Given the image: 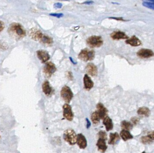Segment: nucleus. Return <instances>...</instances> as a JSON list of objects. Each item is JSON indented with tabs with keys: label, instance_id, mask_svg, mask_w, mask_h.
Listing matches in <instances>:
<instances>
[{
	"label": "nucleus",
	"instance_id": "nucleus-1",
	"mask_svg": "<svg viewBox=\"0 0 154 153\" xmlns=\"http://www.w3.org/2000/svg\"><path fill=\"white\" fill-rule=\"evenodd\" d=\"M9 34L16 40L23 39L26 35L25 30L19 23H12L8 29Z\"/></svg>",
	"mask_w": 154,
	"mask_h": 153
},
{
	"label": "nucleus",
	"instance_id": "nucleus-2",
	"mask_svg": "<svg viewBox=\"0 0 154 153\" xmlns=\"http://www.w3.org/2000/svg\"><path fill=\"white\" fill-rule=\"evenodd\" d=\"M87 44L91 48H99L104 43L102 37L98 36H92L87 39Z\"/></svg>",
	"mask_w": 154,
	"mask_h": 153
},
{
	"label": "nucleus",
	"instance_id": "nucleus-3",
	"mask_svg": "<svg viewBox=\"0 0 154 153\" xmlns=\"http://www.w3.org/2000/svg\"><path fill=\"white\" fill-rule=\"evenodd\" d=\"M95 51L93 50H89L87 49H84L81 51L78 55V58L81 60L87 62L93 60L95 58Z\"/></svg>",
	"mask_w": 154,
	"mask_h": 153
},
{
	"label": "nucleus",
	"instance_id": "nucleus-4",
	"mask_svg": "<svg viewBox=\"0 0 154 153\" xmlns=\"http://www.w3.org/2000/svg\"><path fill=\"white\" fill-rule=\"evenodd\" d=\"M76 136L73 130L68 129L64 132V139L70 145H74L76 143Z\"/></svg>",
	"mask_w": 154,
	"mask_h": 153
},
{
	"label": "nucleus",
	"instance_id": "nucleus-5",
	"mask_svg": "<svg viewBox=\"0 0 154 153\" xmlns=\"http://www.w3.org/2000/svg\"><path fill=\"white\" fill-rule=\"evenodd\" d=\"M61 96L67 104L70 103L73 97V94L70 87L64 86L61 89Z\"/></svg>",
	"mask_w": 154,
	"mask_h": 153
},
{
	"label": "nucleus",
	"instance_id": "nucleus-6",
	"mask_svg": "<svg viewBox=\"0 0 154 153\" xmlns=\"http://www.w3.org/2000/svg\"><path fill=\"white\" fill-rule=\"evenodd\" d=\"M56 66L52 62H47L43 67V72L47 77H50L56 72Z\"/></svg>",
	"mask_w": 154,
	"mask_h": 153
},
{
	"label": "nucleus",
	"instance_id": "nucleus-7",
	"mask_svg": "<svg viewBox=\"0 0 154 153\" xmlns=\"http://www.w3.org/2000/svg\"><path fill=\"white\" fill-rule=\"evenodd\" d=\"M63 109L64 117L68 121H72L73 119L74 114L71 106L67 104H65L63 106Z\"/></svg>",
	"mask_w": 154,
	"mask_h": 153
},
{
	"label": "nucleus",
	"instance_id": "nucleus-8",
	"mask_svg": "<svg viewBox=\"0 0 154 153\" xmlns=\"http://www.w3.org/2000/svg\"><path fill=\"white\" fill-rule=\"evenodd\" d=\"M137 55L141 58H149L154 56V52L151 50L142 49L138 51Z\"/></svg>",
	"mask_w": 154,
	"mask_h": 153
},
{
	"label": "nucleus",
	"instance_id": "nucleus-9",
	"mask_svg": "<svg viewBox=\"0 0 154 153\" xmlns=\"http://www.w3.org/2000/svg\"><path fill=\"white\" fill-rule=\"evenodd\" d=\"M29 35L33 40L40 42L43 34L39 29L36 28H32L30 29Z\"/></svg>",
	"mask_w": 154,
	"mask_h": 153
},
{
	"label": "nucleus",
	"instance_id": "nucleus-10",
	"mask_svg": "<svg viewBox=\"0 0 154 153\" xmlns=\"http://www.w3.org/2000/svg\"><path fill=\"white\" fill-rule=\"evenodd\" d=\"M37 57L42 63H45L49 60L50 57L48 51H46L40 50L37 51Z\"/></svg>",
	"mask_w": 154,
	"mask_h": 153
},
{
	"label": "nucleus",
	"instance_id": "nucleus-11",
	"mask_svg": "<svg viewBox=\"0 0 154 153\" xmlns=\"http://www.w3.org/2000/svg\"><path fill=\"white\" fill-rule=\"evenodd\" d=\"M96 107L97 108V112L100 119H104L105 117H106L108 111L102 103H99L97 104Z\"/></svg>",
	"mask_w": 154,
	"mask_h": 153
},
{
	"label": "nucleus",
	"instance_id": "nucleus-12",
	"mask_svg": "<svg viewBox=\"0 0 154 153\" xmlns=\"http://www.w3.org/2000/svg\"><path fill=\"white\" fill-rule=\"evenodd\" d=\"M86 72L92 76H96L98 74V69L97 66L94 64L90 63L86 66L85 68Z\"/></svg>",
	"mask_w": 154,
	"mask_h": 153
},
{
	"label": "nucleus",
	"instance_id": "nucleus-13",
	"mask_svg": "<svg viewBox=\"0 0 154 153\" xmlns=\"http://www.w3.org/2000/svg\"><path fill=\"white\" fill-rule=\"evenodd\" d=\"M76 142L77 145L81 149H84L87 146V140L83 134H78L76 137Z\"/></svg>",
	"mask_w": 154,
	"mask_h": 153
},
{
	"label": "nucleus",
	"instance_id": "nucleus-14",
	"mask_svg": "<svg viewBox=\"0 0 154 153\" xmlns=\"http://www.w3.org/2000/svg\"><path fill=\"white\" fill-rule=\"evenodd\" d=\"M110 37L114 40H125L129 39V37L125 33L120 31H114L110 34Z\"/></svg>",
	"mask_w": 154,
	"mask_h": 153
},
{
	"label": "nucleus",
	"instance_id": "nucleus-15",
	"mask_svg": "<svg viewBox=\"0 0 154 153\" xmlns=\"http://www.w3.org/2000/svg\"><path fill=\"white\" fill-rule=\"evenodd\" d=\"M154 131H152L148 133L147 136H143L141 138V140L145 145L151 144L154 141Z\"/></svg>",
	"mask_w": 154,
	"mask_h": 153
},
{
	"label": "nucleus",
	"instance_id": "nucleus-16",
	"mask_svg": "<svg viewBox=\"0 0 154 153\" xmlns=\"http://www.w3.org/2000/svg\"><path fill=\"white\" fill-rule=\"evenodd\" d=\"M126 43L133 47H138L142 44L141 41L135 36H133L130 38H129L126 41Z\"/></svg>",
	"mask_w": 154,
	"mask_h": 153
},
{
	"label": "nucleus",
	"instance_id": "nucleus-17",
	"mask_svg": "<svg viewBox=\"0 0 154 153\" xmlns=\"http://www.w3.org/2000/svg\"><path fill=\"white\" fill-rule=\"evenodd\" d=\"M84 88L88 90L93 88L94 83L93 81H92L90 77L88 76V75L85 74L84 77Z\"/></svg>",
	"mask_w": 154,
	"mask_h": 153
},
{
	"label": "nucleus",
	"instance_id": "nucleus-18",
	"mask_svg": "<svg viewBox=\"0 0 154 153\" xmlns=\"http://www.w3.org/2000/svg\"><path fill=\"white\" fill-rule=\"evenodd\" d=\"M42 90L43 93L47 96L51 95L52 92V89L48 81H45L42 84Z\"/></svg>",
	"mask_w": 154,
	"mask_h": 153
},
{
	"label": "nucleus",
	"instance_id": "nucleus-19",
	"mask_svg": "<svg viewBox=\"0 0 154 153\" xmlns=\"http://www.w3.org/2000/svg\"><path fill=\"white\" fill-rule=\"evenodd\" d=\"M120 137L118 133L117 132L111 133L109 135V140H108V144L114 145L117 143L120 140Z\"/></svg>",
	"mask_w": 154,
	"mask_h": 153
},
{
	"label": "nucleus",
	"instance_id": "nucleus-20",
	"mask_svg": "<svg viewBox=\"0 0 154 153\" xmlns=\"http://www.w3.org/2000/svg\"><path fill=\"white\" fill-rule=\"evenodd\" d=\"M98 150L101 153H105L107 149V146L106 144L105 140L99 138L96 144Z\"/></svg>",
	"mask_w": 154,
	"mask_h": 153
},
{
	"label": "nucleus",
	"instance_id": "nucleus-21",
	"mask_svg": "<svg viewBox=\"0 0 154 153\" xmlns=\"http://www.w3.org/2000/svg\"><path fill=\"white\" fill-rule=\"evenodd\" d=\"M103 124L105 127L107 131H109L112 130L113 129L114 125H113L112 119L108 116H106L104 118V121H103Z\"/></svg>",
	"mask_w": 154,
	"mask_h": 153
},
{
	"label": "nucleus",
	"instance_id": "nucleus-22",
	"mask_svg": "<svg viewBox=\"0 0 154 153\" xmlns=\"http://www.w3.org/2000/svg\"><path fill=\"white\" fill-rule=\"evenodd\" d=\"M53 41L52 38L49 37L48 35H45V34H43L42 38L40 41V42L41 43L44 45H47V46L51 45L53 43Z\"/></svg>",
	"mask_w": 154,
	"mask_h": 153
},
{
	"label": "nucleus",
	"instance_id": "nucleus-23",
	"mask_svg": "<svg viewBox=\"0 0 154 153\" xmlns=\"http://www.w3.org/2000/svg\"><path fill=\"white\" fill-rule=\"evenodd\" d=\"M120 136L124 141H126L132 139L133 138V136L130 133L129 131H128L124 130H123L120 132Z\"/></svg>",
	"mask_w": 154,
	"mask_h": 153
},
{
	"label": "nucleus",
	"instance_id": "nucleus-24",
	"mask_svg": "<svg viewBox=\"0 0 154 153\" xmlns=\"http://www.w3.org/2000/svg\"><path fill=\"white\" fill-rule=\"evenodd\" d=\"M138 114L139 115L149 116L150 114V111L148 107H143L139 108L138 110Z\"/></svg>",
	"mask_w": 154,
	"mask_h": 153
},
{
	"label": "nucleus",
	"instance_id": "nucleus-25",
	"mask_svg": "<svg viewBox=\"0 0 154 153\" xmlns=\"http://www.w3.org/2000/svg\"><path fill=\"white\" fill-rule=\"evenodd\" d=\"M121 126L122 128L124 130L129 131L131 130L133 128V124L130 122H128L127 121H122L121 122Z\"/></svg>",
	"mask_w": 154,
	"mask_h": 153
},
{
	"label": "nucleus",
	"instance_id": "nucleus-26",
	"mask_svg": "<svg viewBox=\"0 0 154 153\" xmlns=\"http://www.w3.org/2000/svg\"><path fill=\"white\" fill-rule=\"evenodd\" d=\"M100 117H99L97 111L92 113L91 116V119L92 122H93V123L94 124L97 125V124H99L100 122Z\"/></svg>",
	"mask_w": 154,
	"mask_h": 153
},
{
	"label": "nucleus",
	"instance_id": "nucleus-27",
	"mask_svg": "<svg viewBox=\"0 0 154 153\" xmlns=\"http://www.w3.org/2000/svg\"><path fill=\"white\" fill-rule=\"evenodd\" d=\"M98 136L99 138L105 140H107V136L105 131H99L98 133Z\"/></svg>",
	"mask_w": 154,
	"mask_h": 153
},
{
	"label": "nucleus",
	"instance_id": "nucleus-28",
	"mask_svg": "<svg viewBox=\"0 0 154 153\" xmlns=\"http://www.w3.org/2000/svg\"><path fill=\"white\" fill-rule=\"evenodd\" d=\"M67 77V79L70 81H73V73L72 72H68L66 74Z\"/></svg>",
	"mask_w": 154,
	"mask_h": 153
},
{
	"label": "nucleus",
	"instance_id": "nucleus-29",
	"mask_svg": "<svg viewBox=\"0 0 154 153\" xmlns=\"http://www.w3.org/2000/svg\"><path fill=\"white\" fill-rule=\"evenodd\" d=\"M132 122L133 124H135V125H137L139 122V119L137 117H133L132 118Z\"/></svg>",
	"mask_w": 154,
	"mask_h": 153
},
{
	"label": "nucleus",
	"instance_id": "nucleus-30",
	"mask_svg": "<svg viewBox=\"0 0 154 153\" xmlns=\"http://www.w3.org/2000/svg\"><path fill=\"white\" fill-rule=\"evenodd\" d=\"M50 15L52 16L57 17L58 18H60L61 17H63L64 16V14L62 13H52V14H50Z\"/></svg>",
	"mask_w": 154,
	"mask_h": 153
},
{
	"label": "nucleus",
	"instance_id": "nucleus-31",
	"mask_svg": "<svg viewBox=\"0 0 154 153\" xmlns=\"http://www.w3.org/2000/svg\"><path fill=\"white\" fill-rule=\"evenodd\" d=\"M5 28V24L3 21L0 20V32L2 31Z\"/></svg>",
	"mask_w": 154,
	"mask_h": 153
},
{
	"label": "nucleus",
	"instance_id": "nucleus-32",
	"mask_svg": "<svg viewBox=\"0 0 154 153\" xmlns=\"http://www.w3.org/2000/svg\"><path fill=\"white\" fill-rule=\"evenodd\" d=\"M143 5H144V6L145 7H148L150 8L153 9L154 8L152 7H150V6H153V4H151L150 3H147V2H144V3H143Z\"/></svg>",
	"mask_w": 154,
	"mask_h": 153
},
{
	"label": "nucleus",
	"instance_id": "nucleus-33",
	"mask_svg": "<svg viewBox=\"0 0 154 153\" xmlns=\"http://www.w3.org/2000/svg\"><path fill=\"white\" fill-rule=\"evenodd\" d=\"M62 6H63V5L60 3H55L54 5V7L56 8H61Z\"/></svg>",
	"mask_w": 154,
	"mask_h": 153
},
{
	"label": "nucleus",
	"instance_id": "nucleus-34",
	"mask_svg": "<svg viewBox=\"0 0 154 153\" xmlns=\"http://www.w3.org/2000/svg\"><path fill=\"white\" fill-rule=\"evenodd\" d=\"M110 19H116L117 20H123V21H125L124 19H123L122 18H114L111 17L109 18Z\"/></svg>",
	"mask_w": 154,
	"mask_h": 153
},
{
	"label": "nucleus",
	"instance_id": "nucleus-35",
	"mask_svg": "<svg viewBox=\"0 0 154 153\" xmlns=\"http://www.w3.org/2000/svg\"><path fill=\"white\" fill-rule=\"evenodd\" d=\"M93 1H86V2H84V3H85V4H90V3H93Z\"/></svg>",
	"mask_w": 154,
	"mask_h": 153
},
{
	"label": "nucleus",
	"instance_id": "nucleus-36",
	"mask_svg": "<svg viewBox=\"0 0 154 153\" xmlns=\"http://www.w3.org/2000/svg\"><path fill=\"white\" fill-rule=\"evenodd\" d=\"M142 153H146V152H145V151H144V152H142Z\"/></svg>",
	"mask_w": 154,
	"mask_h": 153
},
{
	"label": "nucleus",
	"instance_id": "nucleus-37",
	"mask_svg": "<svg viewBox=\"0 0 154 153\" xmlns=\"http://www.w3.org/2000/svg\"><path fill=\"white\" fill-rule=\"evenodd\" d=\"M0 138H1V136H0Z\"/></svg>",
	"mask_w": 154,
	"mask_h": 153
}]
</instances>
